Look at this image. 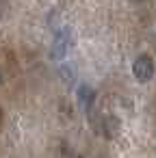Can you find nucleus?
Wrapping results in <instances>:
<instances>
[{"label":"nucleus","instance_id":"nucleus-4","mask_svg":"<svg viewBox=\"0 0 156 158\" xmlns=\"http://www.w3.org/2000/svg\"><path fill=\"white\" fill-rule=\"evenodd\" d=\"M0 123H2V108H0Z\"/></svg>","mask_w":156,"mask_h":158},{"label":"nucleus","instance_id":"nucleus-2","mask_svg":"<svg viewBox=\"0 0 156 158\" xmlns=\"http://www.w3.org/2000/svg\"><path fill=\"white\" fill-rule=\"evenodd\" d=\"M93 98H95V93H93V89H91V87L82 85V87L78 89V100H80V104H82L85 108H89V106L93 104Z\"/></svg>","mask_w":156,"mask_h":158},{"label":"nucleus","instance_id":"nucleus-3","mask_svg":"<svg viewBox=\"0 0 156 158\" xmlns=\"http://www.w3.org/2000/svg\"><path fill=\"white\" fill-rule=\"evenodd\" d=\"M65 50H67V41H65V35L61 33V35H59V41H57V46H54V56H57V59L63 56Z\"/></svg>","mask_w":156,"mask_h":158},{"label":"nucleus","instance_id":"nucleus-1","mask_svg":"<svg viewBox=\"0 0 156 158\" xmlns=\"http://www.w3.org/2000/svg\"><path fill=\"white\" fill-rule=\"evenodd\" d=\"M132 74H134V78L137 80H141V82H147L152 76H154V63H152V59L150 56H139L137 61H134V65H132Z\"/></svg>","mask_w":156,"mask_h":158}]
</instances>
